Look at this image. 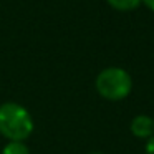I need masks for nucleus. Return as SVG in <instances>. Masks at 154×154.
Returning <instances> with one entry per match:
<instances>
[{"instance_id":"5","label":"nucleus","mask_w":154,"mask_h":154,"mask_svg":"<svg viewBox=\"0 0 154 154\" xmlns=\"http://www.w3.org/2000/svg\"><path fill=\"white\" fill-rule=\"evenodd\" d=\"M2 154H30V149L23 141H8L2 149Z\"/></svg>"},{"instance_id":"7","label":"nucleus","mask_w":154,"mask_h":154,"mask_svg":"<svg viewBox=\"0 0 154 154\" xmlns=\"http://www.w3.org/2000/svg\"><path fill=\"white\" fill-rule=\"evenodd\" d=\"M141 4L146 8H149L151 12H154V0H141Z\"/></svg>"},{"instance_id":"3","label":"nucleus","mask_w":154,"mask_h":154,"mask_svg":"<svg viewBox=\"0 0 154 154\" xmlns=\"http://www.w3.org/2000/svg\"><path fill=\"white\" fill-rule=\"evenodd\" d=\"M129 129L139 139H149L151 136H154V118L147 114H137L131 121Z\"/></svg>"},{"instance_id":"6","label":"nucleus","mask_w":154,"mask_h":154,"mask_svg":"<svg viewBox=\"0 0 154 154\" xmlns=\"http://www.w3.org/2000/svg\"><path fill=\"white\" fill-rule=\"evenodd\" d=\"M144 152L146 154H154V136H151L146 141V146H144Z\"/></svg>"},{"instance_id":"8","label":"nucleus","mask_w":154,"mask_h":154,"mask_svg":"<svg viewBox=\"0 0 154 154\" xmlns=\"http://www.w3.org/2000/svg\"><path fill=\"white\" fill-rule=\"evenodd\" d=\"M88 154H103V152H98V151H94V152H88Z\"/></svg>"},{"instance_id":"1","label":"nucleus","mask_w":154,"mask_h":154,"mask_svg":"<svg viewBox=\"0 0 154 154\" xmlns=\"http://www.w3.org/2000/svg\"><path fill=\"white\" fill-rule=\"evenodd\" d=\"M33 129V118L25 106L15 101L0 104V134L7 141H25L32 136Z\"/></svg>"},{"instance_id":"2","label":"nucleus","mask_w":154,"mask_h":154,"mask_svg":"<svg viewBox=\"0 0 154 154\" xmlns=\"http://www.w3.org/2000/svg\"><path fill=\"white\" fill-rule=\"evenodd\" d=\"M94 86L101 98L108 101H121L129 96L133 90V78L124 68L108 66L98 73Z\"/></svg>"},{"instance_id":"4","label":"nucleus","mask_w":154,"mask_h":154,"mask_svg":"<svg viewBox=\"0 0 154 154\" xmlns=\"http://www.w3.org/2000/svg\"><path fill=\"white\" fill-rule=\"evenodd\" d=\"M111 8L118 12H133L141 5V0H106Z\"/></svg>"}]
</instances>
